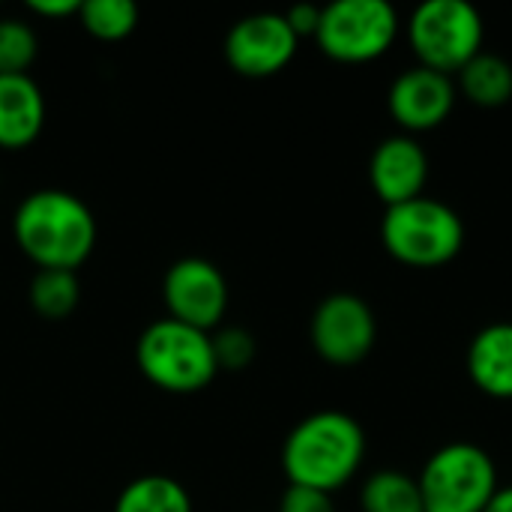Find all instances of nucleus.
Wrapping results in <instances>:
<instances>
[{
	"label": "nucleus",
	"mask_w": 512,
	"mask_h": 512,
	"mask_svg": "<svg viewBox=\"0 0 512 512\" xmlns=\"http://www.w3.org/2000/svg\"><path fill=\"white\" fill-rule=\"evenodd\" d=\"M456 78L426 66L402 69L387 90V111L405 135H423L444 126L456 108Z\"/></svg>",
	"instance_id": "nucleus-11"
},
{
	"label": "nucleus",
	"mask_w": 512,
	"mask_h": 512,
	"mask_svg": "<svg viewBox=\"0 0 512 512\" xmlns=\"http://www.w3.org/2000/svg\"><path fill=\"white\" fill-rule=\"evenodd\" d=\"M381 243L393 261L411 270H438L462 255L465 222L450 204L420 195L387 207L381 219Z\"/></svg>",
	"instance_id": "nucleus-3"
},
{
	"label": "nucleus",
	"mask_w": 512,
	"mask_h": 512,
	"mask_svg": "<svg viewBox=\"0 0 512 512\" xmlns=\"http://www.w3.org/2000/svg\"><path fill=\"white\" fill-rule=\"evenodd\" d=\"M321 9L324 6H315V3H297L288 12H282V15H285V21H288V27L294 30L297 39H306V36L315 39L318 24H321Z\"/></svg>",
	"instance_id": "nucleus-23"
},
{
	"label": "nucleus",
	"mask_w": 512,
	"mask_h": 512,
	"mask_svg": "<svg viewBox=\"0 0 512 512\" xmlns=\"http://www.w3.org/2000/svg\"><path fill=\"white\" fill-rule=\"evenodd\" d=\"M417 483L426 512H483L501 489L495 459L471 441L438 447Z\"/></svg>",
	"instance_id": "nucleus-6"
},
{
	"label": "nucleus",
	"mask_w": 512,
	"mask_h": 512,
	"mask_svg": "<svg viewBox=\"0 0 512 512\" xmlns=\"http://www.w3.org/2000/svg\"><path fill=\"white\" fill-rule=\"evenodd\" d=\"M81 285L69 270H36L30 282V306L45 321H63L78 309Z\"/></svg>",
	"instance_id": "nucleus-18"
},
{
	"label": "nucleus",
	"mask_w": 512,
	"mask_h": 512,
	"mask_svg": "<svg viewBox=\"0 0 512 512\" xmlns=\"http://www.w3.org/2000/svg\"><path fill=\"white\" fill-rule=\"evenodd\" d=\"M78 21L99 42H123L138 27V6L132 0H84Z\"/></svg>",
	"instance_id": "nucleus-19"
},
{
	"label": "nucleus",
	"mask_w": 512,
	"mask_h": 512,
	"mask_svg": "<svg viewBox=\"0 0 512 512\" xmlns=\"http://www.w3.org/2000/svg\"><path fill=\"white\" fill-rule=\"evenodd\" d=\"M402 33L399 9L390 0H333L321 9L318 48L336 63H372L384 57Z\"/></svg>",
	"instance_id": "nucleus-7"
},
{
	"label": "nucleus",
	"mask_w": 512,
	"mask_h": 512,
	"mask_svg": "<svg viewBox=\"0 0 512 512\" xmlns=\"http://www.w3.org/2000/svg\"><path fill=\"white\" fill-rule=\"evenodd\" d=\"M483 512H512V486H501Z\"/></svg>",
	"instance_id": "nucleus-25"
},
{
	"label": "nucleus",
	"mask_w": 512,
	"mask_h": 512,
	"mask_svg": "<svg viewBox=\"0 0 512 512\" xmlns=\"http://www.w3.org/2000/svg\"><path fill=\"white\" fill-rule=\"evenodd\" d=\"M366 462L363 426L336 408L303 417L282 444V471L288 486H306L318 492L345 489Z\"/></svg>",
	"instance_id": "nucleus-2"
},
{
	"label": "nucleus",
	"mask_w": 512,
	"mask_h": 512,
	"mask_svg": "<svg viewBox=\"0 0 512 512\" xmlns=\"http://www.w3.org/2000/svg\"><path fill=\"white\" fill-rule=\"evenodd\" d=\"M471 384L489 399H512V321H495L477 330L465 351Z\"/></svg>",
	"instance_id": "nucleus-13"
},
{
	"label": "nucleus",
	"mask_w": 512,
	"mask_h": 512,
	"mask_svg": "<svg viewBox=\"0 0 512 512\" xmlns=\"http://www.w3.org/2000/svg\"><path fill=\"white\" fill-rule=\"evenodd\" d=\"M300 39L282 12L240 18L225 36V60L243 78H273L297 57Z\"/></svg>",
	"instance_id": "nucleus-10"
},
{
	"label": "nucleus",
	"mask_w": 512,
	"mask_h": 512,
	"mask_svg": "<svg viewBox=\"0 0 512 512\" xmlns=\"http://www.w3.org/2000/svg\"><path fill=\"white\" fill-rule=\"evenodd\" d=\"M279 512H336V504H333V495H327V492L306 489V486H288L279 501Z\"/></svg>",
	"instance_id": "nucleus-22"
},
{
	"label": "nucleus",
	"mask_w": 512,
	"mask_h": 512,
	"mask_svg": "<svg viewBox=\"0 0 512 512\" xmlns=\"http://www.w3.org/2000/svg\"><path fill=\"white\" fill-rule=\"evenodd\" d=\"M135 363L156 390L177 396L198 393L219 375L213 333L195 330L174 318H159L138 336Z\"/></svg>",
	"instance_id": "nucleus-4"
},
{
	"label": "nucleus",
	"mask_w": 512,
	"mask_h": 512,
	"mask_svg": "<svg viewBox=\"0 0 512 512\" xmlns=\"http://www.w3.org/2000/svg\"><path fill=\"white\" fill-rule=\"evenodd\" d=\"M309 339L324 363L336 369L360 366L363 360H369L378 342L375 309L351 291H336L315 306Z\"/></svg>",
	"instance_id": "nucleus-8"
},
{
	"label": "nucleus",
	"mask_w": 512,
	"mask_h": 512,
	"mask_svg": "<svg viewBox=\"0 0 512 512\" xmlns=\"http://www.w3.org/2000/svg\"><path fill=\"white\" fill-rule=\"evenodd\" d=\"M213 351H216V363H219V372L222 369H246L252 360H255V336L243 327H219L213 330Z\"/></svg>",
	"instance_id": "nucleus-21"
},
{
	"label": "nucleus",
	"mask_w": 512,
	"mask_h": 512,
	"mask_svg": "<svg viewBox=\"0 0 512 512\" xmlns=\"http://www.w3.org/2000/svg\"><path fill=\"white\" fill-rule=\"evenodd\" d=\"M78 0H30L27 9L39 18H48V21H57V18H72L78 15Z\"/></svg>",
	"instance_id": "nucleus-24"
},
{
	"label": "nucleus",
	"mask_w": 512,
	"mask_h": 512,
	"mask_svg": "<svg viewBox=\"0 0 512 512\" xmlns=\"http://www.w3.org/2000/svg\"><path fill=\"white\" fill-rule=\"evenodd\" d=\"M36 51V30L24 18H0V75H27Z\"/></svg>",
	"instance_id": "nucleus-20"
},
{
	"label": "nucleus",
	"mask_w": 512,
	"mask_h": 512,
	"mask_svg": "<svg viewBox=\"0 0 512 512\" xmlns=\"http://www.w3.org/2000/svg\"><path fill=\"white\" fill-rule=\"evenodd\" d=\"M45 126V96L30 75H0V150L30 147Z\"/></svg>",
	"instance_id": "nucleus-14"
},
{
	"label": "nucleus",
	"mask_w": 512,
	"mask_h": 512,
	"mask_svg": "<svg viewBox=\"0 0 512 512\" xmlns=\"http://www.w3.org/2000/svg\"><path fill=\"white\" fill-rule=\"evenodd\" d=\"M456 90L480 108H501L512 99V63L495 51H480L459 75Z\"/></svg>",
	"instance_id": "nucleus-15"
},
{
	"label": "nucleus",
	"mask_w": 512,
	"mask_h": 512,
	"mask_svg": "<svg viewBox=\"0 0 512 512\" xmlns=\"http://www.w3.org/2000/svg\"><path fill=\"white\" fill-rule=\"evenodd\" d=\"M360 510L363 512H426L417 477L381 468L369 474L360 486Z\"/></svg>",
	"instance_id": "nucleus-17"
},
{
	"label": "nucleus",
	"mask_w": 512,
	"mask_h": 512,
	"mask_svg": "<svg viewBox=\"0 0 512 512\" xmlns=\"http://www.w3.org/2000/svg\"><path fill=\"white\" fill-rule=\"evenodd\" d=\"M114 512H195V504L180 480L144 474L117 495Z\"/></svg>",
	"instance_id": "nucleus-16"
},
{
	"label": "nucleus",
	"mask_w": 512,
	"mask_h": 512,
	"mask_svg": "<svg viewBox=\"0 0 512 512\" xmlns=\"http://www.w3.org/2000/svg\"><path fill=\"white\" fill-rule=\"evenodd\" d=\"M162 300L168 318L213 333L222 327L228 312V282L213 261L189 255L168 267L162 279Z\"/></svg>",
	"instance_id": "nucleus-9"
},
{
	"label": "nucleus",
	"mask_w": 512,
	"mask_h": 512,
	"mask_svg": "<svg viewBox=\"0 0 512 512\" xmlns=\"http://www.w3.org/2000/svg\"><path fill=\"white\" fill-rule=\"evenodd\" d=\"M429 168V153L420 138L396 132L375 144L369 156V183L387 207H396L426 195Z\"/></svg>",
	"instance_id": "nucleus-12"
},
{
	"label": "nucleus",
	"mask_w": 512,
	"mask_h": 512,
	"mask_svg": "<svg viewBox=\"0 0 512 512\" xmlns=\"http://www.w3.org/2000/svg\"><path fill=\"white\" fill-rule=\"evenodd\" d=\"M12 237L36 270L75 273L93 255L99 225L75 192L36 189L15 207Z\"/></svg>",
	"instance_id": "nucleus-1"
},
{
	"label": "nucleus",
	"mask_w": 512,
	"mask_h": 512,
	"mask_svg": "<svg viewBox=\"0 0 512 512\" xmlns=\"http://www.w3.org/2000/svg\"><path fill=\"white\" fill-rule=\"evenodd\" d=\"M417 66L456 78L486 39L483 15L468 0H426L402 24Z\"/></svg>",
	"instance_id": "nucleus-5"
}]
</instances>
